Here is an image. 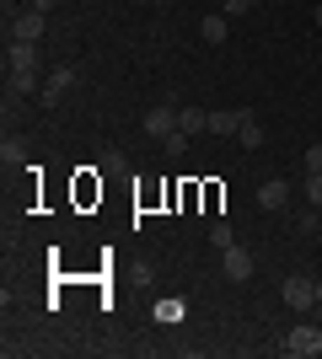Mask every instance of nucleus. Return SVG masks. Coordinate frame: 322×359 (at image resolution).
<instances>
[{
	"label": "nucleus",
	"mask_w": 322,
	"mask_h": 359,
	"mask_svg": "<svg viewBox=\"0 0 322 359\" xmlns=\"http://www.w3.org/2000/svg\"><path fill=\"white\" fill-rule=\"evenodd\" d=\"M279 348H285L290 359H317L322 354V332L311 327V322H301V327L285 332V344H279Z\"/></svg>",
	"instance_id": "1"
},
{
	"label": "nucleus",
	"mask_w": 322,
	"mask_h": 359,
	"mask_svg": "<svg viewBox=\"0 0 322 359\" xmlns=\"http://www.w3.org/2000/svg\"><path fill=\"white\" fill-rule=\"evenodd\" d=\"M43 16L48 11H38V6L11 11V38H16V43H38V38H43Z\"/></svg>",
	"instance_id": "4"
},
{
	"label": "nucleus",
	"mask_w": 322,
	"mask_h": 359,
	"mask_svg": "<svg viewBox=\"0 0 322 359\" xmlns=\"http://www.w3.org/2000/svg\"><path fill=\"white\" fill-rule=\"evenodd\" d=\"M210 241H215V247H231L236 236H231V225H226V220H215V225H210Z\"/></svg>",
	"instance_id": "17"
},
{
	"label": "nucleus",
	"mask_w": 322,
	"mask_h": 359,
	"mask_svg": "<svg viewBox=\"0 0 322 359\" xmlns=\"http://www.w3.org/2000/svg\"><path fill=\"white\" fill-rule=\"evenodd\" d=\"M140 129H145L151 140H167L172 129H177V107H151V113L140 118Z\"/></svg>",
	"instance_id": "5"
},
{
	"label": "nucleus",
	"mask_w": 322,
	"mask_h": 359,
	"mask_svg": "<svg viewBox=\"0 0 322 359\" xmlns=\"http://www.w3.org/2000/svg\"><path fill=\"white\" fill-rule=\"evenodd\" d=\"M6 86L16 97H32V91H43V81H38V70H6Z\"/></svg>",
	"instance_id": "10"
},
{
	"label": "nucleus",
	"mask_w": 322,
	"mask_h": 359,
	"mask_svg": "<svg viewBox=\"0 0 322 359\" xmlns=\"http://www.w3.org/2000/svg\"><path fill=\"white\" fill-rule=\"evenodd\" d=\"M307 204L322 210V172H307Z\"/></svg>",
	"instance_id": "15"
},
{
	"label": "nucleus",
	"mask_w": 322,
	"mask_h": 359,
	"mask_svg": "<svg viewBox=\"0 0 322 359\" xmlns=\"http://www.w3.org/2000/svg\"><path fill=\"white\" fill-rule=\"evenodd\" d=\"M156 6H172V0H156Z\"/></svg>",
	"instance_id": "24"
},
{
	"label": "nucleus",
	"mask_w": 322,
	"mask_h": 359,
	"mask_svg": "<svg viewBox=\"0 0 322 359\" xmlns=\"http://www.w3.org/2000/svg\"><path fill=\"white\" fill-rule=\"evenodd\" d=\"M253 6H258V0H226V16H247Z\"/></svg>",
	"instance_id": "19"
},
{
	"label": "nucleus",
	"mask_w": 322,
	"mask_h": 359,
	"mask_svg": "<svg viewBox=\"0 0 322 359\" xmlns=\"http://www.w3.org/2000/svg\"><path fill=\"white\" fill-rule=\"evenodd\" d=\"M32 6H38V11H54V6H60V0H32Z\"/></svg>",
	"instance_id": "21"
},
{
	"label": "nucleus",
	"mask_w": 322,
	"mask_h": 359,
	"mask_svg": "<svg viewBox=\"0 0 322 359\" xmlns=\"http://www.w3.org/2000/svg\"><path fill=\"white\" fill-rule=\"evenodd\" d=\"M102 172H129V161H123V150H102Z\"/></svg>",
	"instance_id": "16"
},
{
	"label": "nucleus",
	"mask_w": 322,
	"mask_h": 359,
	"mask_svg": "<svg viewBox=\"0 0 322 359\" xmlns=\"http://www.w3.org/2000/svg\"><path fill=\"white\" fill-rule=\"evenodd\" d=\"M177 129H183V135H199V129H210V113H204V107H183V113H177Z\"/></svg>",
	"instance_id": "12"
},
{
	"label": "nucleus",
	"mask_w": 322,
	"mask_h": 359,
	"mask_svg": "<svg viewBox=\"0 0 322 359\" xmlns=\"http://www.w3.org/2000/svg\"><path fill=\"white\" fill-rule=\"evenodd\" d=\"M307 172H322V140H317V145L307 150Z\"/></svg>",
	"instance_id": "20"
},
{
	"label": "nucleus",
	"mask_w": 322,
	"mask_h": 359,
	"mask_svg": "<svg viewBox=\"0 0 322 359\" xmlns=\"http://www.w3.org/2000/svg\"><path fill=\"white\" fill-rule=\"evenodd\" d=\"M279 295H285V306H290V311H311V306H317V279H307V273H290Z\"/></svg>",
	"instance_id": "2"
},
{
	"label": "nucleus",
	"mask_w": 322,
	"mask_h": 359,
	"mask_svg": "<svg viewBox=\"0 0 322 359\" xmlns=\"http://www.w3.org/2000/svg\"><path fill=\"white\" fill-rule=\"evenodd\" d=\"M247 123V107H220V113H210V135H236Z\"/></svg>",
	"instance_id": "8"
},
{
	"label": "nucleus",
	"mask_w": 322,
	"mask_h": 359,
	"mask_svg": "<svg viewBox=\"0 0 322 359\" xmlns=\"http://www.w3.org/2000/svg\"><path fill=\"white\" fill-rule=\"evenodd\" d=\"M70 86H76V70H70V65H60V70H54V75L43 81V91H38V97H43V102L54 107V102H60V97H65Z\"/></svg>",
	"instance_id": "7"
},
{
	"label": "nucleus",
	"mask_w": 322,
	"mask_h": 359,
	"mask_svg": "<svg viewBox=\"0 0 322 359\" xmlns=\"http://www.w3.org/2000/svg\"><path fill=\"white\" fill-rule=\"evenodd\" d=\"M317 91H322V81H317Z\"/></svg>",
	"instance_id": "25"
},
{
	"label": "nucleus",
	"mask_w": 322,
	"mask_h": 359,
	"mask_svg": "<svg viewBox=\"0 0 322 359\" xmlns=\"http://www.w3.org/2000/svg\"><path fill=\"white\" fill-rule=\"evenodd\" d=\"M161 145H167V156H183V150H188V135H183V129H172Z\"/></svg>",
	"instance_id": "18"
},
{
	"label": "nucleus",
	"mask_w": 322,
	"mask_h": 359,
	"mask_svg": "<svg viewBox=\"0 0 322 359\" xmlns=\"http://www.w3.org/2000/svg\"><path fill=\"white\" fill-rule=\"evenodd\" d=\"M6 70H38V43H6Z\"/></svg>",
	"instance_id": "9"
},
{
	"label": "nucleus",
	"mask_w": 322,
	"mask_h": 359,
	"mask_svg": "<svg viewBox=\"0 0 322 359\" xmlns=\"http://www.w3.org/2000/svg\"><path fill=\"white\" fill-rule=\"evenodd\" d=\"M220 269H226L231 285H247V279H253V252L231 241V247H220Z\"/></svg>",
	"instance_id": "3"
},
{
	"label": "nucleus",
	"mask_w": 322,
	"mask_h": 359,
	"mask_svg": "<svg viewBox=\"0 0 322 359\" xmlns=\"http://www.w3.org/2000/svg\"><path fill=\"white\" fill-rule=\"evenodd\" d=\"M285 204H290V182H285V177H269V182H263V188H258V210L279 215V210H285Z\"/></svg>",
	"instance_id": "6"
},
{
	"label": "nucleus",
	"mask_w": 322,
	"mask_h": 359,
	"mask_svg": "<svg viewBox=\"0 0 322 359\" xmlns=\"http://www.w3.org/2000/svg\"><path fill=\"white\" fill-rule=\"evenodd\" d=\"M199 38H204V43H226V11L204 16V22H199Z\"/></svg>",
	"instance_id": "11"
},
{
	"label": "nucleus",
	"mask_w": 322,
	"mask_h": 359,
	"mask_svg": "<svg viewBox=\"0 0 322 359\" xmlns=\"http://www.w3.org/2000/svg\"><path fill=\"white\" fill-rule=\"evenodd\" d=\"M236 140H242L247 150H258V145H263V129H258V118H247L242 129H236Z\"/></svg>",
	"instance_id": "14"
},
{
	"label": "nucleus",
	"mask_w": 322,
	"mask_h": 359,
	"mask_svg": "<svg viewBox=\"0 0 322 359\" xmlns=\"http://www.w3.org/2000/svg\"><path fill=\"white\" fill-rule=\"evenodd\" d=\"M311 22H317V27H322V0H317V11H311Z\"/></svg>",
	"instance_id": "22"
},
{
	"label": "nucleus",
	"mask_w": 322,
	"mask_h": 359,
	"mask_svg": "<svg viewBox=\"0 0 322 359\" xmlns=\"http://www.w3.org/2000/svg\"><path fill=\"white\" fill-rule=\"evenodd\" d=\"M0 161H6V166H22V161H27V145H22V140H6V145H0Z\"/></svg>",
	"instance_id": "13"
},
{
	"label": "nucleus",
	"mask_w": 322,
	"mask_h": 359,
	"mask_svg": "<svg viewBox=\"0 0 322 359\" xmlns=\"http://www.w3.org/2000/svg\"><path fill=\"white\" fill-rule=\"evenodd\" d=\"M317 306H322V279H317Z\"/></svg>",
	"instance_id": "23"
}]
</instances>
